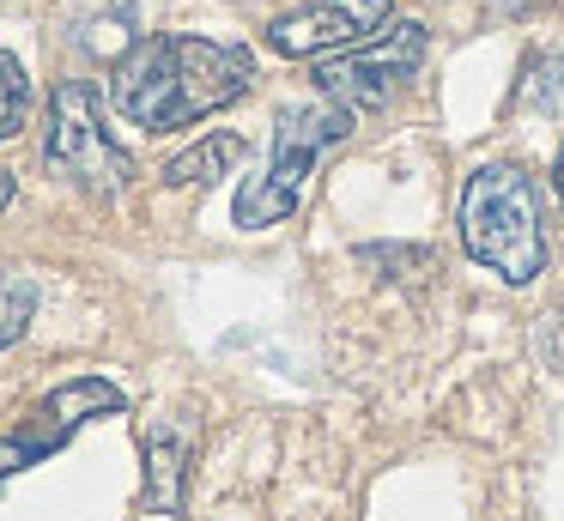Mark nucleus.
Wrapping results in <instances>:
<instances>
[{"label": "nucleus", "mask_w": 564, "mask_h": 521, "mask_svg": "<svg viewBox=\"0 0 564 521\" xmlns=\"http://www.w3.org/2000/svg\"><path fill=\"white\" fill-rule=\"evenodd\" d=\"M249 85H256V55L243 43H219V36H195V31H159V36H140L110 67V104L134 128L171 133V128H195V121L231 109Z\"/></svg>", "instance_id": "f257e3e1"}, {"label": "nucleus", "mask_w": 564, "mask_h": 521, "mask_svg": "<svg viewBox=\"0 0 564 521\" xmlns=\"http://www.w3.org/2000/svg\"><path fill=\"white\" fill-rule=\"evenodd\" d=\"M462 249L503 285H528L546 273V218L540 188L522 164H479L462 188Z\"/></svg>", "instance_id": "f03ea898"}, {"label": "nucleus", "mask_w": 564, "mask_h": 521, "mask_svg": "<svg viewBox=\"0 0 564 521\" xmlns=\"http://www.w3.org/2000/svg\"><path fill=\"white\" fill-rule=\"evenodd\" d=\"M346 133H352V109L334 104V97L280 109V121H273V152H268V164H261V176H249L243 188H237L231 218L243 230L285 225V218L304 206V188H310V176H316V164L334 145H346Z\"/></svg>", "instance_id": "7ed1b4c3"}, {"label": "nucleus", "mask_w": 564, "mask_h": 521, "mask_svg": "<svg viewBox=\"0 0 564 521\" xmlns=\"http://www.w3.org/2000/svg\"><path fill=\"white\" fill-rule=\"evenodd\" d=\"M43 164L67 182V188L91 194V200H116L134 182V158L116 145V133L104 128L98 85L62 79L50 91V133H43Z\"/></svg>", "instance_id": "20e7f679"}, {"label": "nucleus", "mask_w": 564, "mask_h": 521, "mask_svg": "<svg viewBox=\"0 0 564 521\" xmlns=\"http://www.w3.org/2000/svg\"><path fill=\"white\" fill-rule=\"evenodd\" d=\"M122 406L128 400H122V388H116L110 376H74V382L50 388L13 431L0 436V491H7L19 473L43 467L50 455H62L91 419H116Z\"/></svg>", "instance_id": "39448f33"}, {"label": "nucleus", "mask_w": 564, "mask_h": 521, "mask_svg": "<svg viewBox=\"0 0 564 521\" xmlns=\"http://www.w3.org/2000/svg\"><path fill=\"white\" fill-rule=\"evenodd\" d=\"M419 61H425V24L401 19V24H389V31H377L370 43L322 55L316 61V91L334 97V104H346V109H382L419 73Z\"/></svg>", "instance_id": "423d86ee"}, {"label": "nucleus", "mask_w": 564, "mask_h": 521, "mask_svg": "<svg viewBox=\"0 0 564 521\" xmlns=\"http://www.w3.org/2000/svg\"><path fill=\"white\" fill-rule=\"evenodd\" d=\"M394 24V0H304L268 24V48L292 61H322L352 43H370Z\"/></svg>", "instance_id": "0eeeda50"}, {"label": "nucleus", "mask_w": 564, "mask_h": 521, "mask_svg": "<svg viewBox=\"0 0 564 521\" xmlns=\"http://www.w3.org/2000/svg\"><path fill=\"white\" fill-rule=\"evenodd\" d=\"M195 460V431L176 419H159L147 431V503L159 515H183V485Z\"/></svg>", "instance_id": "6e6552de"}, {"label": "nucleus", "mask_w": 564, "mask_h": 521, "mask_svg": "<svg viewBox=\"0 0 564 521\" xmlns=\"http://www.w3.org/2000/svg\"><path fill=\"white\" fill-rule=\"evenodd\" d=\"M237 158H243V140H237V133H207L195 152L164 164V188H213Z\"/></svg>", "instance_id": "1a4fd4ad"}, {"label": "nucleus", "mask_w": 564, "mask_h": 521, "mask_svg": "<svg viewBox=\"0 0 564 521\" xmlns=\"http://www.w3.org/2000/svg\"><path fill=\"white\" fill-rule=\"evenodd\" d=\"M37 279L19 273V267H0V351H13L25 339L31 315H37Z\"/></svg>", "instance_id": "9d476101"}, {"label": "nucleus", "mask_w": 564, "mask_h": 521, "mask_svg": "<svg viewBox=\"0 0 564 521\" xmlns=\"http://www.w3.org/2000/svg\"><path fill=\"white\" fill-rule=\"evenodd\" d=\"M31 116V79L13 48H0V140H13Z\"/></svg>", "instance_id": "9b49d317"}, {"label": "nucleus", "mask_w": 564, "mask_h": 521, "mask_svg": "<svg viewBox=\"0 0 564 521\" xmlns=\"http://www.w3.org/2000/svg\"><path fill=\"white\" fill-rule=\"evenodd\" d=\"M13 194H19V182H13V170H0V213L13 206Z\"/></svg>", "instance_id": "f8f14e48"}, {"label": "nucleus", "mask_w": 564, "mask_h": 521, "mask_svg": "<svg viewBox=\"0 0 564 521\" xmlns=\"http://www.w3.org/2000/svg\"><path fill=\"white\" fill-rule=\"evenodd\" d=\"M552 188H558V206H564V145H558V164H552Z\"/></svg>", "instance_id": "ddd939ff"}]
</instances>
